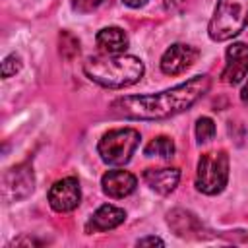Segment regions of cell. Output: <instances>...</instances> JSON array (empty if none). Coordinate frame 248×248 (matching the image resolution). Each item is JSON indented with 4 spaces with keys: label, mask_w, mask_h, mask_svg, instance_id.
Returning <instances> with one entry per match:
<instances>
[{
    "label": "cell",
    "mask_w": 248,
    "mask_h": 248,
    "mask_svg": "<svg viewBox=\"0 0 248 248\" xmlns=\"http://www.w3.org/2000/svg\"><path fill=\"white\" fill-rule=\"evenodd\" d=\"M209 87H211V78L207 74H202L159 93L118 97L116 101L110 103V110L122 118L163 120L188 110L196 101H200L209 91Z\"/></svg>",
    "instance_id": "6da1fadb"
},
{
    "label": "cell",
    "mask_w": 248,
    "mask_h": 248,
    "mask_svg": "<svg viewBox=\"0 0 248 248\" xmlns=\"http://www.w3.org/2000/svg\"><path fill=\"white\" fill-rule=\"evenodd\" d=\"M85 76L107 89H122L138 83L145 72L143 62L132 54L91 56L83 62Z\"/></svg>",
    "instance_id": "7a4b0ae2"
},
{
    "label": "cell",
    "mask_w": 248,
    "mask_h": 248,
    "mask_svg": "<svg viewBox=\"0 0 248 248\" xmlns=\"http://www.w3.org/2000/svg\"><path fill=\"white\" fill-rule=\"evenodd\" d=\"M248 23V0H217L207 25V35L217 41H229L244 31Z\"/></svg>",
    "instance_id": "3957f363"
},
{
    "label": "cell",
    "mask_w": 248,
    "mask_h": 248,
    "mask_svg": "<svg viewBox=\"0 0 248 248\" xmlns=\"http://www.w3.org/2000/svg\"><path fill=\"white\" fill-rule=\"evenodd\" d=\"M140 140H141V136L134 128H114V130H108L99 140L97 151H99L103 163L120 167L132 159L134 151L140 145Z\"/></svg>",
    "instance_id": "277c9868"
},
{
    "label": "cell",
    "mask_w": 248,
    "mask_h": 248,
    "mask_svg": "<svg viewBox=\"0 0 248 248\" xmlns=\"http://www.w3.org/2000/svg\"><path fill=\"white\" fill-rule=\"evenodd\" d=\"M229 180V155L225 151H207L198 161L196 188L205 196L223 192Z\"/></svg>",
    "instance_id": "5b68a950"
},
{
    "label": "cell",
    "mask_w": 248,
    "mask_h": 248,
    "mask_svg": "<svg viewBox=\"0 0 248 248\" xmlns=\"http://www.w3.org/2000/svg\"><path fill=\"white\" fill-rule=\"evenodd\" d=\"M33 190H35V174L29 163H19L4 172L2 196L8 203L25 200Z\"/></svg>",
    "instance_id": "8992f818"
},
{
    "label": "cell",
    "mask_w": 248,
    "mask_h": 248,
    "mask_svg": "<svg viewBox=\"0 0 248 248\" xmlns=\"http://www.w3.org/2000/svg\"><path fill=\"white\" fill-rule=\"evenodd\" d=\"M79 200H81V190L76 176L60 178L48 190V203L58 213L74 211L79 205Z\"/></svg>",
    "instance_id": "52a82bcc"
},
{
    "label": "cell",
    "mask_w": 248,
    "mask_h": 248,
    "mask_svg": "<svg viewBox=\"0 0 248 248\" xmlns=\"http://www.w3.org/2000/svg\"><path fill=\"white\" fill-rule=\"evenodd\" d=\"M198 58H200V50L196 46L174 43L161 56V72L167 76H178L186 72L190 66H194Z\"/></svg>",
    "instance_id": "ba28073f"
},
{
    "label": "cell",
    "mask_w": 248,
    "mask_h": 248,
    "mask_svg": "<svg viewBox=\"0 0 248 248\" xmlns=\"http://www.w3.org/2000/svg\"><path fill=\"white\" fill-rule=\"evenodd\" d=\"M227 64L221 74L223 81L229 85H236L248 74V45L246 43H232L225 52Z\"/></svg>",
    "instance_id": "9c48e42d"
},
{
    "label": "cell",
    "mask_w": 248,
    "mask_h": 248,
    "mask_svg": "<svg viewBox=\"0 0 248 248\" xmlns=\"http://www.w3.org/2000/svg\"><path fill=\"white\" fill-rule=\"evenodd\" d=\"M101 186H103V192L108 196V198H114V200H120V198H126L130 196L136 186H138V178L128 172V170H122V169H112V170H107L101 178Z\"/></svg>",
    "instance_id": "30bf717a"
},
{
    "label": "cell",
    "mask_w": 248,
    "mask_h": 248,
    "mask_svg": "<svg viewBox=\"0 0 248 248\" xmlns=\"http://www.w3.org/2000/svg\"><path fill=\"white\" fill-rule=\"evenodd\" d=\"M124 219H126L124 209H120L116 205H110V203H105L91 215V219L85 225V232L91 234V232H103V231L116 229L118 225L124 223Z\"/></svg>",
    "instance_id": "8fae6325"
},
{
    "label": "cell",
    "mask_w": 248,
    "mask_h": 248,
    "mask_svg": "<svg viewBox=\"0 0 248 248\" xmlns=\"http://www.w3.org/2000/svg\"><path fill=\"white\" fill-rule=\"evenodd\" d=\"M143 180L151 190H155L157 194L167 196L176 188V184L180 180V170L174 169V167L147 169V170H143Z\"/></svg>",
    "instance_id": "7c38bea8"
},
{
    "label": "cell",
    "mask_w": 248,
    "mask_h": 248,
    "mask_svg": "<svg viewBox=\"0 0 248 248\" xmlns=\"http://www.w3.org/2000/svg\"><path fill=\"white\" fill-rule=\"evenodd\" d=\"M97 46L105 54H122L128 48V35L120 27H105L95 37Z\"/></svg>",
    "instance_id": "4fadbf2b"
},
{
    "label": "cell",
    "mask_w": 248,
    "mask_h": 248,
    "mask_svg": "<svg viewBox=\"0 0 248 248\" xmlns=\"http://www.w3.org/2000/svg\"><path fill=\"white\" fill-rule=\"evenodd\" d=\"M167 221H169L170 229H172L178 236H188L190 232H196V231H200V227H202L200 221L196 219V215L190 213V211H186V209H172V211L169 213Z\"/></svg>",
    "instance_id": "5bb4252c"
},
{
    "label": "cell",
    "mask_w": 248,
    "mask_h": 248,
    "mask_svg": "<svg viewBox=\"0 0 248 248\" xmlns=\"http://www.w3.org/2000/svg\"><path fill=\"white\" fill-rule=\"evenodd\" d=\"M143 153H145L147 157L172 159V155H174V141H172L170 138H167V136H157V138H153V140L145 145Z\"/></svg>",
    "instance_id": "9a60e30c"
},
{
    "label": "cell",
    "mask_w": 248,
    "mask_h": 248,
    "mask_svg": "<svg viewBox=\"0 0 248 248\" xmlns=\"http://www.w3.org/2000/svg\"><path fill=\"white\" fill-rule=\"evenodd\" d=\"M58 41H60V54L66 60H72V58L78 56V52H79V41L70 31H62L60 37H58Z\"/></svg>",
    "instance_id": "2e32d148"
},
{
    "label": "cell",
    "mask_w": 248,
    "mask_h": 248,
    "mask_svg": "<svg viewBox=\"0 0 248 248\" xmlns=\"http://www.w3.org/2000/svg\"><path fill=\"white\" fill-rule=\"evenodd\" d=\"M215 130H217V128H215V122H213L209 116L198 118V122H196V138H198L200 143H205V141L213 140Z\"/></svg>",
    "instance_id": "e0dca14e"
},
{
    "label": "cell",
    "mask_w": 248,
    "mask_h": 248,
    "mask_svg": "<svg viewBox=\"0 0 248 248\" xmlns=\"http://www.w3.org/2000/svg\"><path fill=\"white\" fill-rule=\"evenodd\" d=\"M19 70H21V58L17 54H10L2 60V78L16 76Z\"/></svg>",
    "instance_id": "ac0fdd59"
},
{
    "label": "cell",
    "mask_w": 248,
    "mask_h": 248,
    "mask_svg": "<svg viewBox=\"0 0 248 248\" xmlns=\"http://www.w3.org/2000/svg\"><path fill=\"white\" fill-rule=\"evenodd\" d=\"M103 0H74V8L79 12H91L93 8H97Z\"/></svg>",
    "instance_id": "d6986e66"
},
{
    "label": "cell",
    "mask_w": 248,
    "mask_h": 248,
    "mask_svg": "<svg viewBox=\"0 0 248 248\" xmlns=\"http://www.w3.org/2000/svg\"><path fill=\"white\" fill-rule=\"evenodd\" d=\"M136 244H138V246H165V242H163L161 238H157V236H145V238H140Z\"/></svg>",
    "instance_id": "ffe728a7"
},
{
    "label": "cell",
    "mask_w": 248,
    "mask_h": 248,
    "mask_svg": "<svg viewBox=\"0 0 248 248\" xmlns=\"http://www.w3.org/2000/svg\"><path fill=\"white\" fill-rule=\"evenodd\" d=\"M126 6H130V8H141V6H145V2L147 0H122Z\"/></svg>",
    "instance_id": "44dd1931"
},
{
    "label": "cell",
    "mask_w": 248,
    "mask_h": 248,
    "mask_svg": "<svg viewBox=\"0 0 248 248\" xmlns=\"http://www.w3.org/2000/svg\"><path fill=\"white\" fill-rule=\"evenodd\" d=\"M240 101L248 107V81L244 83V87H242V91H240Z\"/></svg>",
    "instance_id": "7402d4cb"
}]
</instances>
